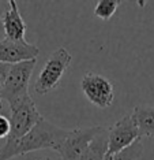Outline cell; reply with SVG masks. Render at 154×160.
<instances>
[{
	"instance_id": "8",
	"label": "cell",
	"mask_w": 154,
	"mask_h": 160,
	"mask_svg": "<svg viewBox=\"0 0 154 160\" xmlns=\"http://www.w3.org/2000/svg\"><path fill=\"white\" fill-rule=\"evenodd\" d=\"M40 55L37 45L25 41H11L8 38L0 40V63L18 64L22 62L34 60Z\"/></svg>"
},
{
	"instance_id": "1",
	"label": "cell",
	"mask_w": 154,
	"mask_h": 160,
	"mask_svg": "<svg viewBox=\"0 0 154 160\" xmlns=\"http://www.w3.org/2000/svg\"><path fill=\"white\" fill-rule=\"evenodd\" d=\"M68 132L42 118L26 136L15 140L7 138L4 145L0 147V160H11L40 149H52L59 153Z\"/></svg>"
},
{
	"instance_id": "4",
	"label": "cell",
	"mask_w": 154,
	"mask_h": 160,
	"mask_svg": "<svg viewBox=\"0 0 154 160\" xmlns=\"http://www.w3.org/2000/svg\"><path fill=\"white\" fill-rule=\"evenodd\" d=\"M10 123H11V133L8 138H21L30 132L44 116L36 107L31 96L23 97V99L10 104Z\"/></svg>"
},
{
	"instance_id": "16",
	"label": "cell",
	"mask_w": 154,
	"mask_h": 160,
	"mask_svg": "<svg viewBox=\"0 0 154 160\" xmlns=\"http://www.w3.org/2000/svg\"><path fill=\"white\" fill-rule=\"evenodd\" d=\"M40 160H49V159H40Z\"/></svg>"
},
{
	"instance_id": "12",
	"label": "cell",
	"mask_w": 154,
	"mask_h": 160,
	"mask_svg": "<svg viewBox=\"0 0 154 160\" xmlns=\"http://www.w3.org/2000/svg\"><path fill=\"white\" fill-rule=\"evenodd\" d=\"M119 0H100L94 8V15L102 21H108L115 15L116 10L119 8Z\"/></svg>"
},
{
	"instance_id": "7",
	"label": "cell",
	"mask_w": 154,
	"mask_h": 160,
	"mask_svg": "<svg viewBox=\"0 0 154 160\" xmlns=\"http://www.w3.org/2000/svg\"><path fill=\"white\" fill-rule=\"evenodd\" d=\"M102 129V126H90V127H79V129L70 130L61 145L59 155L61 160H79L86 148L89 147L96 134Z\"/></svg>"
},
{
	"instance_id": "13",
	"label": "cell",
	"mask_w": 154,
	"mask_h": 160,
	"mask_svg": "<svg viewBox=\"0 0 154 160\" xmlns=\"http://www.w3.org/2000/svg\"><path fill=\"white\" fill-rule=\"evenodd\" d=\"M142 153H143V145H142L141 140H138L135 144L119 152V153L106 156V160H138L142 156Z\"/></svg>"
},
{
	"instance_id": "5",
	"label": "cell",
	"mask_w": 154,
	"mask_h": 160,
	"mask_svg": "<svg viewBox=\"0 0 154 160\" xmlns=\"http://www.w3.org/2000/svg\"><path fill=\"white\" fill-rule=\"evenodd\" d=\"M80 88L86 99L93 105L102 110L111 107L115 100V90L112 82L100 74L86 72L80 81Z\"/></svg>"
},
{
	"instance_id": "6",
	"label": "cell",
	"mask_w": 154,
	"mask_h": 160,
	"mask_svg": "<svg viewBox=\"0 0 154 160\" xmlns=\"http://www.w3.org/2000/svg\"><path fill=\"white\" fill-rule=\"evenodd\" d=\"M108 138H109V151L108 156L119 153V152L127 149L135 144L141 138L138 126L135 123L131 112H128L120 118L119 121L108 129Z\"/></svg>"
},
{
	"instance_id": "14",
	"label": "cell",
	"mask_w": 154,
	"mask_h": 160,
	"mask_svg": "<svg viewBox=\"0 0 154 160\" xmlns=\"http://www.w3.org/2000/svg\"><path fill=\"white\" fill-rule=\"evenodd\" d=\"M11 133V123H10V118H7L3 114H0V140L2 138H8Z\"/></svg>"
},
{
	"instance_id": "2",
	"label": "cell",
	"mask_w": 154,
	"mask_h": 160,
	"mask_svg": "<svg viewBox=\"0 0 154 160\" xmlns=\"http://www.w3.org/2000/svg\"><path fill=\"white\" fill-rule=\"evenodd\" d=\"M71 53L64 47H59L56 51H53L49 55L48 60L45 62L42 70L38 74L37 81L34 83L36 93L40 96H44V94L56 89L65 70L71 64Z\"/></svg>"
},
{
	"instance_id": "10",
	"label": "cell",
	"mask_w": 154,
	"mask_h": 160,
	"mask_svg": "<svg viewBox=\"0 0 154 160\" xmlns=\"http://www.w3.org/2000/svg\"><path fill=\"white\" fill-rule=\"evenodd\" d=\"M109 151V138H108V130L105 127L96 134V137L91 140L89 147L83 152L79 160H106Z\"/></svg>"
},
{
	"instance_id": "3",
	"label": "cell",
	"mask_w": 154,
	"mask_h": 160,
	"mask_svg": "<svg viewBox=\"0 0 154 160\" xmlns=\"http://www.w3.org/2000/svg\"><path fill=\"white\" fill-rule=\"evenodd\" d=\"M36 63H37V59L22 62V63L11 66L6 83L0 93L2 101H7V104L10 105L29 96V82L34 71Z\"/></svg>"
},
{
	"instance_id": "15",
	"label": "cell",
	"mask_w": 154,
	"mask_h": 160,
	"mask_svg": "<svg viewBox=\"0 0 154 160\" xmlns=\"http://www.w3.org/2000/svg\"><path fill=\"white\" fill-rule=\"evenodd\" d=\"M10 68H11L10 64L0 63V93H2L3 86H4V83H6V79H7V75H8ZM2 110H3V101H2V97H0V114H2Z\"/></svg>"
},
{
	"instance_id": "9",
	"label": "cell",
	"mask_w": 154,
	"mask_h": 160,
	"mask_svg": "<svg viewBox=\"0 0 154 160\" xmlns=\"http://www.w3.org/2000/svg\"><path fill=\"white\" fill-rule=\"evenodd\" d=\"M8 6L10 8L6 10L0 17V25L4 30L6 38L11 40V41H25L27 26L19 12L17 2L10 0Z\"/></svg>"
},
{
	"instance_id": "11",
	"label": "cell",
	"mask_w": 154,
	"mask_h": 160,
	"mask_svg": "<svg viewBox=\"0 0 154 160\" xmlns=\"http://www.w3.org/2000/svg\"><path fill=\"white\" fill-rule=\"evenodd\" d=\"M141 137L154 138V107L137 105L131 112Z\"/></svg>"
}]
</instances>
